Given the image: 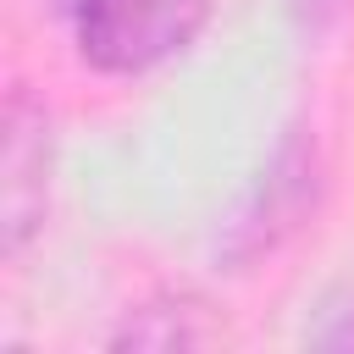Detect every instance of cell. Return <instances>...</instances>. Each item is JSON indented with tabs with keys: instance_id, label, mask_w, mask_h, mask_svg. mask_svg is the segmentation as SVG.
<instances>
[{
	"instance_id": "cell-2",
	"label": "cell",
	"mask_w": 354,
	"mask_h": 354,
	"mask_svg": "<svg viewBox=\"0 0 354 354\" xmlns=\"http://www.w3.org/2000/svg\"><path fill=\"white\" fill-rule=\"evenodd\" d=\"M44 205V116L28 111V100H11L6 116V243L17 249L33 227V210Z\"/></svg>"
},
{
	"instance_id": "cell-1",
	"label": "cell",
	"mask_w": 354,
	"mask_h": 354,
	"mask_svg": "<svg viewBox=\"0 0 354 354\" xmlns=\"http://www.w3.org/2000/svg\"><path fill=\"white\" fill-rule=\"evenodd\" d=\"M210 17V0H77V50L100 72H149Z\"/></svg>"
}]
</instances>
